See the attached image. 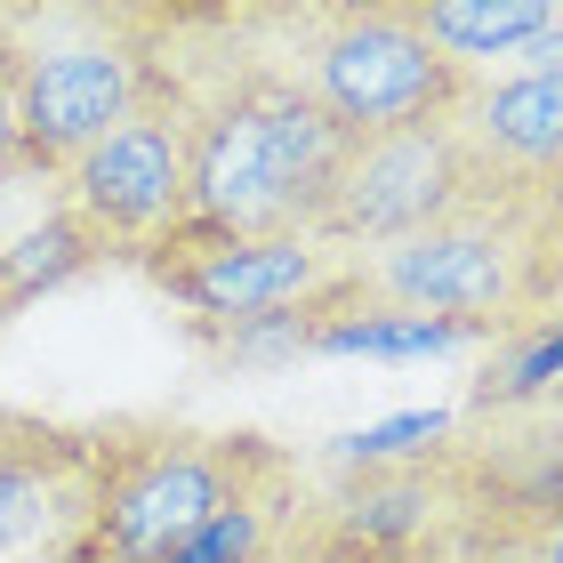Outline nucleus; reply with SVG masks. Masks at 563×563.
<instances>
[{"mask_svg": "<svg viewBox=\"0 0 563 563\" xmlns=\"http://www.w3.org/2000/svg\"><path fill=\"white\" fill-rule=\"evenodd\" d=\"M290 523H298V492H274V499H250L234 516H218L210 531H194L162 563H290Z\"/></svg>", "mask_w": 563, "mask_h": 563, "instance_id": "14", "label": "nucleus"}, {"mask_svg": "<svg viewBox=\"0 0 563 563\" xmlns=\"http://www.w3.org/2000/svg\"><path fill=\"white\" fill-rule=\"evenodd\" d=\"M137 266L186 306L194 330L274 322L346 274V258L322 250L314 234H218L201 218H177L153 250H137Z\"/></svg>", "mask_w": 563, "mask_h": 563, "instance_id": "7", "label": "nucleus"}, {"mask_svg": "<svg viewBox=\"0 0 563 563\" xmlns=\"http://www.w3.org/2000/svg\"><path fill=\"white\" fill-rule=\"evenodd\" d=\"M130 33V16H121ZM121 33H81V41H9L16 48V169L57 177L81 162L89 145H106L121 121L153 97H186L153 65L145 41Z\"/></svg>", "mask_w": 563, "mask_h": 563, "instance_id": "4", "label": "nucleus"}, {"mask_svg": "<svg viewBox=\"0 0 563 563\" xmlns=\"http://www.w3.org/2000/svg\"><path fill=\"white\" fill-rule=\"evenodd\" d=\"M459 563H563V499L555 507H492V499H467Z\"/></svg>", "mask_w": 563, "mask_h": 563, "instance_id": "13", "label": "nucleus"}, {"mask_svg": "<svg viewBox=\"0 0 563 563\" xmlns=\"http://www.w3.org/2000/svg\"><path fill=\"white\" fill-rule=\"evenodd\" d=\"M346 145L354 137L306 97L298 73L250 65L234 81H218L210 97H194L186 218L218 225V234H314Z\"/></svg>", "mask_w": 563, "mask_h": 563, "instance_id": "2", "label": "nucleus"}, {"mask_svg": "<svg viewBox=\"0 0 563 563\" xmlns=\"http://www.w3.org/2000/svg\"><path fill=\"white\" fill-rule=\"evenodd\" d=\"M492 210L475 186V162L459 145V121H427V130H395V137H354L339 177H330V201L314 218L322 250H354V258H378V250L434 234V225Z\"/></svg>", "mask_w": 563, "mask_h": 563, "instance_id": "5", "label": "nucleus"}, {"mask_svg": "<svg viewBox=\"0 0 563 563\" xmlns=\"http://www.w3.org/2000/svg\"><path fill=\"white\" fill-rule=\"evenodd\" d=\"M306 24V97L339 121L346 137H395L427 121H459L475 106V73L451 65L419 33L411 0H354V9H314Z\"/></svg>", "mask_w": 563, "mask_h": 563, "instance_id": "3", "label": "nucleus"}, {"mask_svg": "<svg viewBox=\"0 0 563 563\" xmlns=\"http://www.w3.org/2000/svg\"><path fill=\"white\" fill-rule=\"evenodd\" d=\"M378 306L434 322H467L483 339L540 322L531 314V258H523V210H467L434 234H411L378 258H354Z\"/></svg>", "mask_w": 563, "mask_h": 563, "instance_id": "6", "label": "nucleus"}, {"mask_svg": "<svg viewBox=\"0 0 563 563\" xmlns=\"http://www.w3.org/2000/svg\"><path fill=\"white\" fill-rule=\"evenodd\" d=\"M9 563H65V555H57V540H48V548H24V555H9Z\"/></svg>", "mask_w": 563, "mask_h": 563, "instance_id": "18", "label": "nucleus"}, {"mask_svg": "<svg viewBox=\"0 0 563 563\" xmlns=\"http://www.w3.org/2000/svg\"><path fill=\"white\" fill-rule=\"evenodd\" d=\"M97 451V443H89ZM81 475L89 459H41V467H0V563L24 548L65 540L81 516Z\"/></svg>", "mask_w": 563, "mask_h": 563, "instance_id": "12", "label": "nucleus"}, {"mask_svg": "<svg viewBox=\"0 0 563 563\" xmlns=\"http://www.w3.org/2000/svg\"><path fill=\"white\" fill-rule=\"evenodd\" d=\"M0 162H16V48L0 33Z\"/></svg>", "mask_w": 563, "mask_h": 563, "instance_id": "17", "label": "nucleus"}, {"mask_svg": "<svg viewBox=\"0 0 563 563\" xmlns=\"http://www.w3.org/2000/svg\"><path fill=\"white\" fill-rule=\"evenodd\" d=\"M97 258H113V250L57 201V210H41V225H24L16 242H0V306H9V314H24L33 298L65 290V282H81Z\"/></svg>", "mask_w": 563, "mask_h": 563, "instance_id": "11", "label": "nucleus"}, {"mask_svg": "<svg viewBox=\"0 0 563 563\" xmlns=\"http://www.w3.org/2000/svg\"><path fill=\"white\" fill-rule=\"evenodd\" d=\"M298 492V459L266 434H201L162 419L97 427L81 516L57 540L65 563H162L194 531L234 516L250 499Z\"/></svg>", "mask_w": 563, "mask_h": 563, "instance_id": "1", "label": "nucleus"}, {"mask_svg": "<svg viewBox=\"0 0 563 563\" xmlns=\"http://www.w3.org/2000/svg\"><path fill=\"white\" fill-rule=\"evenodd\" d=\"M16 186H24V169H16V162H0V201H9Z\"/></svg>", "mask_w": 563, "mask_h": 563, "instance_id": "19", "label": "nucleus"}, {"mask_svg": "<svg viewBox=\"0 0 563 563\" xmlns=\"http://www.w3.org/2000/svg\"><path fill=\"white\" fill-rule=\"evenodd\" d=\"M0 322H9V306H0Z\"/></svg>", "mask_w": 563, "mask_h": 563, "instance_id": "20", "label": "nucleus"}, {"mask_svg": "<svg viewBox=\"0 0 563 563\" xmlns=\"http://www.w3.org/2000/svg\"><path fill=\"white\" fill-rule=\"evenodd\" d=\"M97 427H57L41 411H16L0 402V467H41V459H89Z\"/></svg>", "mask_w": 563, "mask_h": 563, "instance_id": "15", "label": "nucleus"}, {"mask_svg": "<svg viewBox=\"0 0 563 563\" xmlns=\"http://www.w3.org/2000/svg\"><path fill=\"white\" fill-rule=\"evenodd\" d=\"M523 258H531V314L563 306V177L523 210Z\"/></svg>", "mask_w": 563, "mask_h": 563, "instance_id": "16", "label": "nucleus"}, {"mask_svg": "<svg viewBox=\"0 0 563 563\" xmlns=\"http://www.w3.org/2000/svg\"><path fill=\"white\" fill-rule=\"evenodd\" d=\"M186 121H194V97H153L137 106L106 145H89L57 186H65V210L89 225L106 250H153L186 218L194 201V169H186Z\"/></svg>", "mask_w": 563, "mask_h": 563, "instance_id": "8", "label": "nucleus"}, {"mask_svg": "<svg viewBox=\"0 0 563 563\" xmlns=\"http://www.w3.org/2000/svg\"><path fill=\"white\" fill-rule=\"evenodd\" d=\"M459 145H467L492 210H531L563 177V65L483 81L475 106L459 113Z\"/></svg>", "mask_w": 563, "mask_h": 563, "instance_id": "9", "label": "nucleus"}, {"mask_svg": "<svg viewBox=\"0 0 563 563\" xmlns=\"http://www.w3.org/2000/svg\"><path fill=\"white\" fill-rule=\"evenodd\" d=\"M411 16L467 73L475 57H516V48H540L555 33V0H411Z\"/></svg>", "mask_w": 563, "mask_h": 563, "instance_id": "10", "label": "nucleus"}]
</instances>
